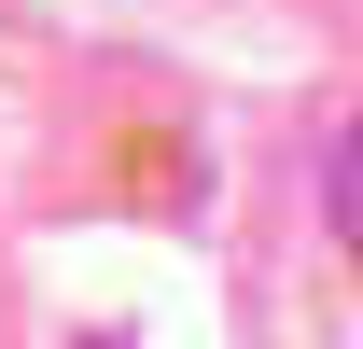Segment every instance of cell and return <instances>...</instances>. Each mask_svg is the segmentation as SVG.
I'll return each instance as SVG.
<instances>
[{
  "label": "cell",
  "instance_id": "obj_1",
  "mask_svg": "<svg viewBox=\"0 0 363 349\" xmlns=\"http://www.w3.org/2000/svg\"><path fill=\"white\" fill-rule=\"evenodd\" d=\"M321 210H335V238H350V265H363V112H350V140H335V182H321Z\"/></svg>",
  "mask_w": 363,
  "mask_h": 349
}]
</instances>
